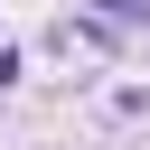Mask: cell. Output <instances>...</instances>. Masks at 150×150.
<instances>
[{
  "instance_id": "obj_1",
  "label": "cell",
  "mask_w": 150,
  "mask_h": 150,
  "mask_svg": "<svg viewBox=\"0 0 150 150\" xmlns=\"http://www.w3.org/2000/svg\"><path fill=\"white\" fill-rule=\"evenodd\" d=\"M103 9H112V19H150V0H103Z\"/></svg>"
}]
</instances>
